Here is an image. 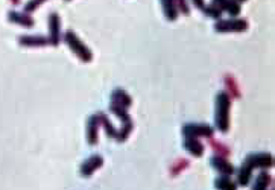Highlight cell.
I'll list each match as a JSON object with an SVG mask.
<instances>
[{"instance_id":"6da1fadb","label":"cell","mask_w":275,"mask_h":190,"mask_svg":"<svg viewBox=\"0 0 275 190\" xmlns=\"http://www.w3.org/2000/svg\"><path fill=\"white\" fill-rule=\"evenodd\" d=\"M217 110H216V125L222 132L228 129V113H230V96L227 93L217 95Z\"/></svg>"},{"instance_id":"7a4b0ae2","label":"cell","mask_w":275,"mask_h":190,"mask_svg":"<svg viewBox=\"0 0 275 190\" xmlns=\"http://www.w3.org/2000/svg\"><path fill=\"white\" fill-rule=\"evenodd\" d=\"M64 41L67 43V46L75 52V54L82 60V61H90L91 60V52L90 49L78 38V35L73 31H67L64 35Z\"/></svg>"},{"instance_id":"3957f363","label":"cell","mask_w":275,"mask_h":190,"mask_svg":"<svg viewBox=\"0 0 275 190\" xmlns=\"http://www.w3.org/2000/svg\"><path fill=\"white\" fill-rule=\"evenodd\" d=\"M248 28V22L245 19H228L217 20L214 23V29L217 32H243Z\"/></svg>"},{"instance_id":"277c9868","label":"cell","mask_w":275,"mask_h":190,"mask_svg":"<svg viewBox=\"0 0 275 190\" xmlns=\"http://www.w3.org/2000/svg\"><path fill=\"white\" fill-rule=\"evenodd\" d=\"M49 43L52 46H58V43L61 41V19L57 12L49 14Z\"/></svg>"},{"instance_id":"5b68a950","label":"cell","mask_w":275,"mask_h":190,"mask_svg":"<svg viewBox=\"0 0 275 190\" xmlns=\"http://www.w3.org/2000/svg\"><path fill=\"white\" fill-rule=\"evenodd\" d=\"M211 5L216 6L219 11L228 12L231 17H237V15L241 14V11H242L241 5L233 2V0H211Z\"/></svg>"},{"instance_id":"8992f818","label":"cell","mask_w":275,"mask_h":190,"mask_svg":"<svg viewBox=\"0 0 275 190\" xmlns=\"http://www.w3.org/2000/svg\"><path fill=\"white\" fill-rule=\"evenodd\" d=\"M8 20L11 23H15V25H20V26H25V28H32L34 26V19L26 14V12H17V11H9L8 12Z\"/></svg>"},{"instance_id":"52a82bcc","label":"cell","mask_w":275,"mask_h":190,"mask_svg":"<svg viewBox=\"0 0 275 190\" xmlns=\"http://www.w3.org/2000/svg\"><path fill=\"white\" fill-rule=\"evenodd\" d=\"M184 134L187 137H198V135H206L210 137L213 134L211 127L208 125H199V124H189L184 127Z\"/></svg>"},{"instance_id":"ba28073f","label":"cell","mask_w":275,"mask_h":190,"mask_svg":"<svg viewBox=\"0 0 275 190\" xmlns=\"http://www.w3.org/2000/svg\"><path fill=\"white\" fill-rule=\"evenodd\" d=\"M18 43L26 47H41V46H46L49 40L41 35H22L18 38Z\"/></svg>"},{"instance_id":"9c48e42d","label":"cell","mask_w":275,"mask_h":190,"mask_svg":"<svg viewBox=\"0 0 275 190\" xmlns=\"http://www.w3.org/2000/svg\"><path fill=\"white\" fill-rule=\"evenodd\" d=\"M161 2V8L164 12V17L169 20V22H175L178 19V9L175 5V0H160Z\"/></svg>"},{"instance_id":"30bf717a","label":"cell","mask_w":275,"mask_h":190,"mask_svg":"<svg viewBox=\"0 0 275 190\" xmlns=\"http://www.w3.org/2000/svg\"><path fill=\"white\" fill-rule=\"evenodd\" d=\"M113 103H116V105H120L123 108H128L131 105V97L128 96L123 90H114L113 93Z\"/></svg>"},{"instance_id":"8fae6325","label":"cell","mask_w":275,"mask_h":190,"mask_svg":"<svg viewBox=\"0 0 275 190\" xmlns=\"http://www.w3.org/2000/svg\"><path fill=\"white\" fill-rule=\"evenodd\" d=\"M98 116L90 117V122H88V140L90 143H96L98 140Z\"/></svg>"},{"instance_id":"7c38bea8","label":"cell","mask_w":275,"mask_h":190,"mask_svg":"<svg viewBox=\"0 0 275 190\" xmlns=\"http://www.w3.org/2000/svg\"><path fill=\"white\" fill-rule=\"evenodd\" d=\"M186 148L192 152V154H195V155H201L203 154V145H201L195 137H189V139L186 140Z\"/></svg>"},{"instance_id":"4fadbf2b","label":"cell","mask_w":275,"mask_h":190,"mask_svg":"<svg viewBox=\"0 0 275 190\" xmlns=\"http://www.w3.org/2000/svg\"><path fill=\"white\" fill-rule=\"evenodd\" d=\"M203 12L208 17H211V19L214 20H221V17H222V11H219L216 6L210 5V6H204L203 8Z\"/></svg>"},{"instance_id":"5bb4252c","label":"cell","mask_w":275,"mask_h":190,"mask_svg":"<svg viewBox=\"0 0 275 190\" xmlns=\"http://www.w3.org/2000/svg\"><path fill=\"white\" fill-rule=\"evenodd\" d=\"M44 2H47V0H29V2L25 5V12L29 14V12H34L38 9Z\"/></svg>"},{"instance_id":"9a60e30c","label":"cell","mask_w":275,"mask_h":190,"mask_svg":"<svg viewBox=\"0 0 275 190\" xmlns=\"http://www.w3.org/2000/svg\"><path fill=\"white\" fill-rule=\"evenodd\" d=\"M175 5H176L178 12H182L184 15H189V14H190L189 5H187V0H175Z\"/></svg>"},{"instance_id":"2e32d148","label":"cell","mask_w":275,"mask_h":190,"mask_svg":"<svg viewBox=\"0 0 275 190\" xmlns=\"http://www.w3.org/2000/svg\"><path fill=\"white\" fill-rule=\"evenodd\" d=\"M192 3L195 5V8H198V9H203L206 5H204V0H192Z\"/></svg>"},{"instance_id":"e0dca14e","label":"cell","mask_w":275,"mask_h":190,"mask_svg":"<svg viewBox=\"0 0 275 190\" xmlns=\"http://www.w3.org/2000/svg\"><path fill=\"white\" fill-rule=\"evenodd\" d=\"M233 2H236V3H245V2H248V0H233Z\"/></svg>"},{"instance_id":"ac0fdd59","label":"cell","mask_w":275,"mask_h":190,"mask_svg":"<svg viewBox=\"0 0 275 190\" xmlns=\"http://www.w3.org/2000/svg\"><path fill=\"white\" fill-rule=\"evenodd\" d=\"M11 2H12V5H18L20 3V0H11Z\"/></svg>"},{"instance_id":"d6986e66","label":"cell","mask_w":275,"mask_h":190,"mask_svg":"<svg viewBox=\"0 0 275 190\" xmlns=\"http://www.w3.org/2000/svg\"><path fill=\"white\" fill-rule=\"evenodd\" d=\"M66 2H70V0H66Z\"/></svg>"}]
</instances>
